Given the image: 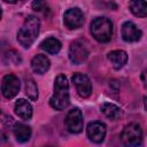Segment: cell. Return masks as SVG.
<instances>
[{"mask_svg": "<svg viewBox=\"0 0 147 147\" xmlns=\"http://www.w3.org/2000/svg\"><path fill=\"white\" fill-rule=\"evenodd\" d=\"M91 33L99 42H108L113 36V23L107 17H95L91 23Z\"/></svg>", "mask_w": 147, "mask_h": 147, "instance_id": "3957f363", "label": "cell"}, {"mask_svg": "<svg viewBox=\"0 0 147 147\" xmlns=\"http://www.w3.org/2000/svg\"><path fill=\"white\" fill-rule=\"evenodd\" d=\"M1 16H2V10H1V7H0V20H1Z\"/></svg>", "mask_w": 147, "mask_h": 147, "instance_id": "603a6c76", "label": "cell"}, {"mask_svg": "<svg viewBox=\"0 0 147 147\" xmlns=\"http://www.w3.org/2000/svg\"><path fill=\"white\" fill-rule=\"evenodd\" d=\"M20 79L14 74H8L2 78L1 93L6 99H13L20 91Z\"/></svg>", "mask_w": 147, "mask_h": 147, "instance_id": "5b68a950", "label": "cell"}, {"mask_svg": "<svg viewBox=\"0 0 147 147\" xmlns=\"http://www.w3.org/2000/svg\"><path fill=\"white\" fill-rule=\"evenodd\" d=\"M51 67V62L46 55L42 54H37L32 60H31V68L36 74L42 75L45 74Z\"/></svg>", "mask_w": 147, "mask_h": 147, "instance_id": "7c38bea8", "label": "cell"}, {"mask_svg": "<svg viewBox=\"0 0 147 147\" xmlns=\"http://www.w3.org/2000/svg\"><path fill=\"white\" fill-rule=\"evenodd\" d=\"M72 83L76 86L78 94L82 98H88L92 93V83L90 78L80 72H76L72 76Z\"/></svg>", "mask_w": 147, "mask_h": 147, "instance_id": "9c48e42d", "label": "cell"}, {"mask_svg": "<svg viewBox=\"0 0 147 147\" xmlns=\"http://www.w3.org/2000/svg\"><path fill=\"white\" fill-rule=\"evenodd\" d=\"M49 105L55 110H63L69 105V83L64 75H59L54 83V93Z\"/></svg>", "mask_w": 147, "mask_h": 147, "instance_id": "6da1fadb", "label": "cell"}, {"mask_svg": "<svg viewBox=\"0 0 147 147\" xmlns=\"http://www.w3.org/2000/svg\"><path fill=\"white\" fill-rule=\"evenodd\" d=\"M15 114L22 119H30L32 117V107L26 100L20 99L15 103Z\"/></svg>", "mask_w": 147, "mask_h": 147, "instance_id": "9a60e30c", "label": "cell"}, {"mask_svg": "<svg viewBox=\"0 0 147 147\" xmlns=\"http://www.w3.org/2000/svg\"><path fill=\"white\" fill-rule=\"evenodd\" d=\"M142 36L141 30L133 23V22H124L122 25V37L125 41L129 42H133V41H138Z\"/></svg>", "mask_w": 147, "mask_h": 147, "instance_id": "8fae6325", "label": "cell"}, {"mask_svg": "<svg viewBox=\"0 0 147 147\" xmlns=\"http://www.w3.org/2000/svg\"><path fill=\"white\" fill-rule=\"evenodd\" d=\"M61 46L62 45H61L60 40H57L56 38H53V37L46 38L40 44V48L44 49L45 52L49 53V54H56V53H59L60 49H61Z\"/></svg>", "mask_w": 147, "mask_h": 147, "instance_id": "e0dca14e", "label": "cell"}, {"mask_svg": "<svg viewBox=\"0 0 147 147\" xmlns=\"http://www.w3.org/2000/svg\"><path fill=\"white\" fill-rule=\"evenodd\" d=\"M101 111L103 113V115L106 117H108L109 119L116 121L122 116V110L119 107H117L116 105L111 103V102H105L101 105Z\"/></svg>", "mask_w": 147, "mask_h": 147, "instance_id": "2e32d148", "label": "cell"}, {"mask_svg": "<svg viewBox=\"0 0 147 147\" xmlns=\"http://www.w3.org/2000/svg\"><path fill=\"white\" fill-rule=\"evenodd\" d=\"M5 57H6V62L7 63H10V64H14V65L20 64L21 61H22V57H21L20 53L14 51V49H10L9 52H7Z\"/></svg>", "mask_w": 147, "mask_h": 147, "instance_id": "ffe728a7", "label": "cell"}, {"mask_svg": "<svg viewBox=\"0 0 147 147\" xmlns=\"http://www.w3.org/2000/svg\"><path fill=\"white\" fill-rule=\"evenodd\" d=\"M88 56V49L85 44L80 40H76L70 45L69 48V59L74 64H80L86 61Z\"/></svg>", "mask_w": 147, "mask_h": 147, "instance_id": "52a82bcc", "label": "cell"}, {"mask_svg": "<svg viewBox=\"0 0 147 147\" xmlns=\"http://www.w3.org/2000/svg\"><path fill=\"white\" fill-rule=\"evenodd\" d=\"M25 94L32 101L38 99V87L33 79H26L25 82Z\"/></svg>", "mask_w": 147, "mask_h": 147, "instance_id": "d6986e66", "label": "cell"}, {"mask_svg": "<svg viewBox=\"0 0 147 147\" xmlns=\"http://www.w3.org/2000/svg\"><path fill=\"white\" fill-rule=\"evenodd\" d=\"M108 60L113 64L114 69L118 70V69H121L126 63V61H127V54H126V52H124L122 49L111 51L108 54Z\"/></svg>", "mask_w": 147, "mask_h": 147, "instance_id": "5bb4252c", "label": "cell"}, {"mask_svg": "<svg viewBox=\"0 0 147 147\" xmlns=\"http://www.w3.org/2000/svg\"><path fill=\"white\" fill-rule=\"evenodd\" d=\"M32 8L36 11H42L44 9L47 8V6H46V3L44 1H33L32 2Z\"/></svg>", "mask_w": 147, "mask_h": 147, "instance_id": "44dd1931", "label": "cell"}, {"mask_svg": "<svg viewBox=\"0 0 147 147\" xmlns=\"http://www.w3.org/2000/svg\"><path fill=\"white\" fill-rule=\"evenodd\" d=\"M39 29H40L39 18H37L33 15H29L25 18L22 28L17 32V40H18V42L24 48H29L33 44L36 38L38 37Z\"/></svg>", "mask_w": 147, "mask_h": 147, "instance_id": "7a4b0ae2", "label": "cell"}, {"mask_svg": "<svg viewBox=\"0 0 147 147\" xmlns=\"http://www.w3.org/2000/svg\"><path fill=\"white\" fill-rule=\"evenodd\" d=\"M130 10L133 15L138 17H146L147 15V3L145 1H131L129 3Z\"/></svg>", "mask_w": 147, "mask_h": 147, "instance_id": "ac0fdd59", "label": "cell"}, {"mask_svg": "<svg viewBox=\"0 0 147 147\" xmlns=\"http://www.w3.org/2000/svg\"><path fill=\"white\" fill-rule=\"evenodd\" d=\"M65 126L71 133H79L83 131V126H84L83 114L78 108H74L69 110L65 117Z\"/></svg>", "mask_w": 147, "mask_h": 147, "instance_id": "8992f818", "label": "cell"}, {"mask_svg": "<svg viewBox=\"0 0 147 147\" xmlns=\"http://www.w3.org/2000/svg\"><path fill=\"white\" fill-rule=\"evenodd\" d=\"M121 140L126 147L140 146L142 142V130L140 125L137 123L127 124L121 133Z\"/></svg>", "mask_w": 147, "mask_h": 147, "instance_id": "277c9868", "label": "cell"}, {"mask_svg": "<svg viewBox=\"0 0 147 147\" xmlns=\"http://www.w3.org/2000/svg\"><path fill=\"white\" fill-rule=\"evenodd\" d=\"M63 22L68 29H78L84 23V14L77 7L70 8L64 13Z\"/></svg>", "mask_w": 147, "mask_h": 147, "instance_id": "ba28073f", "label": "cell"}, {"mask_svg": "<svg viewBox=\"0 0 147 147\" xmlns=\"http://www.w3.org/2000/svg\"><path fill=\"white\" fill-rule=\"evenodd\" d=\"M142 80H144V83H145V72H142Z\"/></svg>", "mask_w": 147, "mask_h": 147, "instance_id": "7402d4cb", "label": "cell"}, {"mask_svg": "<svg viewBox=\"0 0 147 147\" xmlns=\"http://www.w3.org/2000/svg\"><path fill=\"white\" fill-rule=\"evenodd\" d=\"M13 132L18 142H26L31 138V127L23 123H15L13 126Z\"/></svg>", "mask_w": 147, "mask_h": 147, "instance_id": "4fadbf2b", "label": "cell"}, {"mask_svg": "<svg viewBox=\"0 0 147 147\" xmlns=\"http://www.w3.org/2000/svg\"><path fill=\"white\" fill-rule=\"evenodd\" d=\"M86 132H87V137L90 138L91 141H93L95 144H100L105 140L107 130H106V125L102 122L94 121V122L88 123Z\"/></svg>", "mask_w": 147, "mask_h": 147, "instance_id": "30bf717a", "label": "cell"}]
</instances>
